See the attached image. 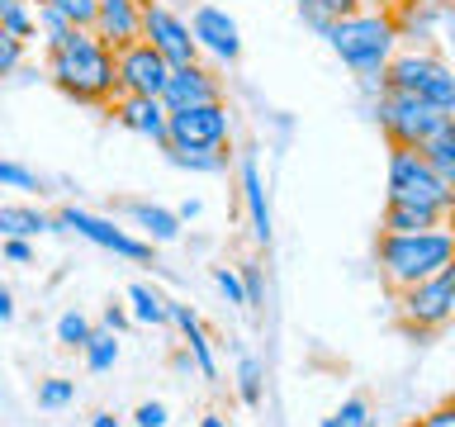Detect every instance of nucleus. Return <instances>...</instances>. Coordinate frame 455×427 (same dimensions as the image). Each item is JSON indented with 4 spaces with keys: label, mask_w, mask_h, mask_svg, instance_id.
<instances>
[{
    "label": "nucleus",
    "mask_w": 455,
    "mask_h": 427,
    "mask_svg": "<svg viewBox=\"0 0 455 427\" xmlns=\"http://www.w3.org/2000/svg\"><path fill=\"white\" fill-rule=\"evenodd\" d=\"M48 77L76 105H114L119 91V52L95 28H76L62 48L48 52Z\"/></svg>",
    "instance_id": "1"
},
{
    "label": "nucleus",
    "mask_w": 455,
    "mask_h": 427,
    "mask_svg": "<svg viewBox=\"0 0 455 427\" xmlns=\"http://www.w3.org/2000/svg\"><path fill=\"white\" fill-rule=\"evenodd\" d=\"M398 38H403V28H398V20L384 10L341 14V20L327 28L332 52L361 77L365 91H375V95H384V71H389L394 52H398Z\"/></svg>",
    "instance_id": "2"
},
{
    "label": "nucleus",
    "mask_w": 455,
    "mask_h": 427,
    "mask_svg": "<svg viewBox=\"0 0 455 427\" xmlns=\"http://www.w3.org/2000/svg\"><path fill=\"white\" fill-rule=\"evenodd\" d=\"M375 262H379L384 285L398 294V290H408V285L436 276V270H446L455 262V233L446 223L422 228V233H379Z\"/></svg>",
    "instance_id": "3"
},
{
    "label": "nucleus",
    "mask_w": 455,
    "mask_h": 427,
    "mask_svg": "<svg viewBox=\"0 0 455 427\" xmlns=\"http://www.w3.org/2000/svg\"><path fill=\"white\" fill-rule=\"evenodd\" d=\"M389 199L403 205H422L451 219L455 209V185L432 166V157L422 148H389Z\"/></svg>",
    "instance_id": "4"
},
{
    "label": "nucleus",
    "mask_w": 455,
    "mask_h": 427,
    "mask_svg": "<svg viewBox=\"0 0 455 427\" xmlns=\"http://www.w3.org/2000/svg\"><path fill=\"white\" fill-rule=\"evenodd\" d=\"M384 91H403L418 95L427 105L455 114V71L441 52L432 48H412V52H394L389 71H384Z\"/></svg>",
    "instance_id": "5"
},
{
    "label": "nucleus",
    "mask_w": 455,
    "mask_h": 427,
    "mask_svg": "<svg viewBox=\"0 0 455 427\" xmlns=\"http://www.w3.org/2000/svg\"><path fill=\"white\" fill-rule=\"evenodd\" d=\"M375 119L384 128V138H389V148H427V142L451 124V114L427 105L418 95L384 91V95H375Z\"/></svg>",
    "instance_id": "6"
},
{
    "label": "nucleus",
    "mask_w": 455,
    "mask_h": 427,
    "mask_svg": "<svg viewBox=\"0 0 455 427\" xmlns=\"http://www.w3.org/2000/svg\"><path fill=\"white\" fill-rule=\"evenodd\" d=\"M398 318L408 333H436L455 318V262L408 290H398Z\"/></svg>",
    "instance_id": "7"
},
{
    "label": "nucleus",
    "mask_w": 455,
    "mask_h": 427,
    "mask_svg": "<svg viewBox=\"0 0 455 427\" xmlns=\"http://www.w3.org/2000/svg\"><path fill=\"white\" fill-rule=\"evenodd\" d=\"M57 233H76V238H85V242H95V247L124 256V262H152V247H156V242L133 238L128 228L100 219V214H91V209H76V205L57 209Z\"/></svg>",
    "instance_id": "8"
},
{
    "label": "nucleus",
    "mask_w": 455,
    "mask_h": 427,
    "mask_svg": "<svg viewBox=\"0 0 455 427\" xmlns=\"http://www.w3.org/2000/svg\"><path fill=\"white\" fill-rule=\"evenodd\" d=\"M142 38H148L171 67L199 62V43H195L190 20H180V14L171 5H162V0H148V5H142Z\"/></svg>",
    "instance_id": "9"
},
{
    "label": "nucleus",
    "mask_w": 455,
    "mask_h": 427,
    "mask_svg": "<svg viewBox=\"0 0 455 427\" xmlns=\"http://www.w3.org/2000/svg\"><path fill=\"white\" fill-rule=\"evenodd\" d=\"M228 138H233V119H228L223 100H213V105H195V109L171 114L166 148H228Z\"/></svg>",
    "instance_id": "10"
},
{
    "label": "nucleus",
    "mask_w": 455,
    "mask_h": 427,
    "mask_svg": "<svg viewBox=\"0 0 455 427\" xmlns=\"http://www.w3.org/2000/svg\"><path fill=\"white\" fill-rule=\"evenodd\" d=\"M171 71L176 67L142 38V43H133V48L119 52V91L124 95H166Z\"/></svg>",
    "instance_id": "11"
},
{
    "label": "nucleus",
    "mask_w": 455,
    "mask_h": 427,
    "mask_svg": "<svg viewBox=\"0 0 455 427\" xmlns=\"http://www.w3.org/2000/svg\"><path fill=\"white\" fill-rule=\"evenodd\" d=\"M109 114L128 128V133L152 138L156 148H166V138H171V109H166L162 95H119L109 105Z\"/></svg>",
    "instance_id": "12"
},
{
    "label": "nucleus",
    "mask_w": 455,
    "mask_h": 427,
    "mask_svg": "<svg viewBox=\"0 0 455 427\" xmlns=\"http://www.w3.org/2000/svg\"><path fill=\"white\" fill-rule=\"evenodd\" d=\"M190 28H195V43L204 52H213L219 62H237L242 57V34H237V20L219 5H195L190 14Z\"/></svg>",
    "instance_id": "13"
},
{
    "label": "nucleus",
    "mask_w": 455,
    "mask_h": 427,
    "mask_svg": "<svg viewBox=\"0 0 455 427\" xmlns=\"http://www.w3.org/2000/svg\"><path fill=\"white\" fill-rule=\"evenodd\" d=\"M142 5H148V0H100L91 28L114 52H124V48H133V43H142Z\"/></svg>",
    "instance_id": "14"
},
{
    "label": "nucleus",
    "mask_w": 455,
    "mask_h": 427,
    "mask_svg": "<svg viewBox=\"0 0 455 427\" xmlns=\"http://www.w3.org/2000/svg\"><path fill=\"white\" fill-rule=\"evenodd\" d=\"M162 100H166V109L176 114V109H195V105H213V100H223V85H219V77H213L209 67L190 62V67L171 71Z\"/></svg>",
    "instance_id": "15"
},
{
    "label": "nucleus",
    "mask_w": 455,
    "mask_h": 427,
    "mask_svg": "<svg viewBox=\"0 0 455 427\" xmlns=\"http://www.w3.org/2000/svg\"><path fill=\"white\" fill-rule=\"evenodd\" d=\"M171 323L180 327V337H185V351L195 356V370H199V375H204V380H219V361H213L209 333L199 327L195 309H190V304H176V299H171Z\"/></svg>",
    "instance_id": "16"
},
{
    "label": "nucleus",
    "mask_w": 455,
    "mask_h": 427,
    "mask_svg": "<svg viewBox=\"0 0 455 427\" xmlns=\"http://www.w3.org/2000/svg\"><path fill=\"white\" fill-rule=\"evenodd\" d=\"M128 219H133L138 233H148V242H176L180 238V223H185L176 209L148 205V199H133V205H128Z\"/></svg>",
    "instance_id": "17"
},
{
    "label": "nucleus",
    "mask_w": 455,
    "mask_h": 427,
    "mask_svg": "<svg viewBox=\"0 0 455 427\" xmlns=\"http://www.w3.org/2000/svg\"><path fill=\"white\" fill-rule=\"evenodd\" d=\"M57 233V214H43L38 205H0V238H38Z\"/></svg>",
    "instance_id": "18"
},
{
    "label": "nucleus",
    "mask_w": 455,
    "mask_h": 427,
    "mask_svg": "<svg viewBox=\"0 0 455 427\" xmlns=\"http://www.w3.org/2000/svg\"><path fill=\"white\" fill-rule=\"evenodd\" d=\"M242 199H247V214H251V233L256 242H270V205H266V185H261V166L251 162H242Z\"/></svg>",
    "instance_id": "19"
},
{
    "label": "nucleus",
    "mask_w": 455,
    "mask_h": 427,
    "mask_svg": "<svg viewBox=\"0 0 455 427\" xmlns=\"http://www.w3.org/2000/svg\"><path fill=\"white\" fill-rule=\"evenodd\" d=\"M441 223H446V214L389 199V205H384V219H379V233H422V228H441Z\"/></svg>",
    "instance_id": "20"
},
{
    "label": "nucleus",
    "mask_w": 455,
    "mask_h": 427,
    "mask_svg": "<svg viewBox=\"0 0 455 427\" xmlns=\"http://www.w3.org/2000/svg\"><path fill=\"white\" fill-rule=\"evenodd\" d=\"M128 304H133V323H142V327L171 323V299H162L152 285H128Z\"/></svg>",
    "instance_id": "21"
},
{
    "label": "nucleus",
    "mask_w": 455,
    "mask_h": 427,
    "mask_svg": "<svg viewBox=\"0 0 455 427\" xmlns=\"http://www.w3.org/2000/svg\"><path fill=\"white\" fill-rule=\"evenodd\" d=\"M0 28L28 43L38 34V0H0Z\"/></svg>",
    "instance_id": "22"
},
{
    "label": "nucleus",
    "mask_w": 455,
    "mask_h": 427,
    "mask_svg": "<svg viewBox=\"0 0 455 427\" xmlns=\"http://www.w3.org/2000/svg\"><path fill=\"white\" fill-rule=\"evenodd\" d=\"M85 366L95 370V375H105V370H114V361H119V333H109V327H95L91 342L81 347Z\"/></svg>",
    "instance_id": "23"
},
{
    "label": "nucleus",
    "mask_w": 455,
    "mask_h": 427,
    "mask_svg": "<svg viewBox=\"0 0 455 427\" xmlns=\"http://www.w3.org/2000/svg\"><path fill=\"white\" fill-rule=\"evenodd\" d=\"M166 157L185 171H204V176L228 166V148H166Z\"/></svg>",
    "instance_id": "24"
},
{
    "label": "nucleus",
    "mask_w": 455,
    "mask_h": 427,
    "mask_svg": "<svg viewBox=\"0 0 455 427\" xmlns=\"http://www.w3.org/2000/svg\"><path fill=\"white\" fill-rule=\"evenodd\" d=\"M71 34H76V24H71L57 5H43V0H38V38H43V48H48V52L62 48Z\"/></svg>",
    "instance_id": "25"
},
{
    "label": "nucleus",
    "mask_w": 455,
    "mask_h": 427,
    "mask_svg": "<svg viewBox=\"0 0 455 427\" xmlns=\"http://www.w3.org/2000/svg\"><path fill=\"white\" fill-rule=\"evenodd\" d=\"M237 399L247 408H256L266 399V370H261L256 356H242V361H237Z\"/></svg>",
    "instance_id": "26"
},
{
    "label": "nucleus",
    "mask_w": 455,
    "mask_h": 427,
    "mask_svg": "<svg viewBox=\"0 0 455 427\" xmlns=\"http://www.w3.org/2000/svg\"><path fill=\"white\" fill-rule=\"evenodd\" d=\"M422 152L432 157V166H436V171H441V176H446L451 185H455V114H451V124L441 128V133H436L432 142H427Z\"/></svg>",
    "instance_id": "27"
},
{
    "label": "nucleus",
    "mask_w": 455,
    "mask_h": 427,
    "mask_svg": "<svg viewBox=\"0 0 455 427\" xmlns=\"http://www.w3.org/2000/svg\"><path fill=\"white\" fill-rule=\"evenodd\" d=\"M91 333H95V323L85 318V313H62V318H57V342H62V347H71V351H81L85 342H91Z\"/></svg>",
    "instance_id": "28"
},
{
    "label": "nucleus",
    "mask_w": 455,
    "mask_h": 427,
    "mask_svg": "<svg viewBox=\"0 0 455 427\" xmlns=\"http://www.w3.org/2000/svg\"><path fill=\"white\" fill-rule=\"evenodd\" d=\"M375 418H370V404L361 394H351V399H341V408H332L323 418V427H370Z\"/></svg>",
    "instance_id": "29"
},
{
    "label": "nucleus",
    "mask_w": 455,
    "mask_h": 427,
    "mask_svg": "<svg viewBox=\"0 0 455 427\" xmlns=\"http://www.w3.org/2000/svg\"><path fill=\"white\" fill-rule=\"evenodd\" d=\"M213 285L223 290L228 304L247 309V280H242V270H237V266H213Z\"/></svg>",
    "instance_id": "30"
},
{
    "label": "nucleus",
    "mask_w": 455,
    "mask_h": 427,
    "mask_svg": "<svg viewBox=\"0 0 455 427\" xmlns=\"http://www.w3.org/2000/svg\"><path fill=\"white\" fill-rule=\"evenodd\" d=\"M76 399V384L52 375V380H38V408H67Z\"/></svg>",
    "instance_id": "31"
},
{
    "label": "nucleus",
    "mask_w": 455,
    "mask_h": 427,
    "mask_svg": "<svg viewBox=\"0 0 455 427\" xmlns=\"http://www.w3.org/2000/svg\"><path fill=\"white\" fill-rule=\"evenodd\" d=\"M0 185H5V190H24V195L43 190L38 171H28V166H20V162H0Z\"/></svg>",
    "instance_id": "32"
},
{
    "label": "nucleus",
    "mask_w": 455,
    "mask_h": 427,
    "mask_svg": "<svg viewBox=\"0 0 455 427\" xmlns=\"http://www.w3.org/2000/svg\"><path fill=\"white\" fill-rule=\"evenodd\" d=\"M24 67V38H14L10 28H0V81L14 77Z\"/></svg>",
    "instance_id": "33"
},
{
    "label": "nucleus",
    "mask_w": 455,
    "mask_h": 427,
    "mask_svg": "<svg viewBox=\"0 0 455 427\" xmlns=\"http://www.w3.org/2000/svg\"><path fill=\"white\" fill-rule=\"evenodd\" d=\"M43 5H57V10H62V14H67V20L76 24V28H91V24H95L100 0H43Z\"/></svg>",
    "instance_id": "34"
},
{
    "label": "nucleus",
    "mask_w": 455,
    "mask_h": 427,
    "mask_svg": "<svg viewBox=\"0 0 455 427\" xmlns=\"http://www.w3.org/2000/svg\"><path fill=\"white\" fill-rule=\"evenodd\" d=\"M313 14H327V20H341V14H355L361 10V0H313V5H304Z\"/></svg>",
    "instance_id": "35"
},
{
    "label": "nucleus",
    "mask_w": 455,
    "mask_h": 427,
    "mask_svg": "<svg viewBox=\"0 0 455 427\" xmlns=\"http://www.w3.org/2000/svg\"><path fill=\"white\" fill-rule=\"evenodd\" d=\"M5 262H14V266H28L34 262V247H28V238H5Z\"/></svg>",
    "instance_id": "36"
},
{
    "label": "nucleus",
    "mask_w": 455,
    "mask_h": 427,
    "mask_svg": "<svg viewBox=\"0 0 455 427\" xmlns=\"http://www.w3.org/2000/svg\"><path fill=\"white\" fill-rule=\"evenodd\" d=\"M133 423L138 427H166V404H156V399H152V404H142L133 413Z\"/></svg>",
    "instance_id": "37"
},
{
    "label": "nucleus",
    "mask_w": 455,
    "mask_h": 427,
    "mask_svg": "<svg viewBox=\"0 0 455 427\" xmlns=\"http://www.w3.org/2000/svg\"><path fill=\"white\" fill-rule=\"evenodd\" d=\"M412 427H455V399H451V404H441V408H432L427 418H418Z\"/></svg>",
    "instance_id": "38"
},
{
    "label": "nucleus",
    "mask_w": 455,
    "mask_h": 427,
    "mask_svg": "<svg viewBox=\"0 0 455 427\" xmlns=\"http://www.w3.org/2000/svg\"><path fill=\"white\" fill-rule=\"evenodd\" d=\"M100 323H105L109 333H124V327L133 323V313H128V309H119V304H109V309H105V318H100Z\"/></svg>",
    "instance_id": "39"
},
{
    "label": "nucleus",
    "mask_w": 455,
    "mask_h": 427,
    "mask_svg": "<svg viewBox=\"0 0 455 427\" xmlns=\"http://www.w3.org/2000/svg\"><path fill=\"white\" fill-rule=\"evenodd\" d=\"M242 280H247V309H256V304H261V270L247 266V270H242Z\"/></svg>",
    "instance_id": "40"
},
{
    "label": "nucleus",
    "mask_w": 455,
    "mask_h": 427,
    "mask_svg": "<svg viewBox=\"0 0 455 427\" xmlns=\"http://www.w3.org/2000/svg\"><path fill=\"white\" fill-rule=\"evenodd\" d=\"M10 318H14V294L0 285V323H10Z\"/></svg>",
    "instance_id": "41"
},
{
    "label": "nucleus",
    "mask_w": 455,
    "mask_h": 427,
    "mask_svg": "<svg viewBox=\"0 0 455 427\" xmlns=\"http://www.w3.org/2000/svg\"><path fill=\"white\" fill-rule=\"evenodd\" d=\"M403 0H361V10H384V14H398Z\"/></svg>",
    "instance_id": "42"
},
{
    "label": "nucleus",
    "mask_w": 455,
    "mask_h": 427,
    "mask_svg": "<svg viewBox=\"0 0 455 427\" xmlns=\"http://www.w3.org/2000/svg\"><path fill=\"white\" fill-rule=\"evenodd\" d=\"M199 209H204V205H199V199H185V205H180L176 214H180V219H199Z\"/></svg>",
    "instance_id": "43"
},
{
    "label": "nucleus",
    "mask_w": 455,
    "mask_h": 427,
    "mask_svg": "<svg viewBox=\"0 0 455 427\" xmlns=\"http://www.w3.org/2000/svg\"><path fill=\"white\" fill-rule=\"evenodd\" d=\"M91 427H119V418L114 413H91Z\"/></svg>",
    "instance_id": "44"
},
{
    "label": "nucleus",
    "mask_w": 455,
    "mask_h": 427,
    "mask_svg": "<svg viewBox=\"0 0 455 427\" xmlns=\"http://www.w3.org/2000/svg\"><path fill=\"white\" fill-rule=\"evenodd\" d=\"M199 427H228V423L219 418V413H204V418H199Z\"/></svg>",
    "instance_id": "45"
},
{
    "label": "nucleus",
    "mask_w": 455,
    "mask_h": 427,
    "mask_svg": "<svg viewBox=\"0 0 455 427\" xmlns=\"http://www.w3.org/2000/svg\"><path fill=\"white\" fill-rule=\"evenodd\" d=\"M446 228H451V233H455V209H451V219H446Z\"/></svg>",
    "instance_id": "46"
},
{
    "label": "nucleus",
    "mask_w": 455,
    "mask_h": 427,
    "mask_svg": "<svg viewBox=\"0 0 455 427\" xmlns=\"http://www.w3.org/2000/svg\"><path fill=\"white\" fill-rule=\"evenodd\" d=\"M304 5H313V0H299V10H304Z\"/></svg>",
    "instance_id": "47"
},
{
    "label": "nucleus",
    "mask_w": 455,
    "mask_h": 427,
    "mask_svg": "<svg viewBox=\"0 0 455 427\" xmlns=\"http://www.w3.org/2000/svg\"><path fill=\"white\" fill-rule=\"evenodd\" d=\"M370 427H375V423H370Z\"/></svg>",
    "instance_id": "48"
}]
</instances>
